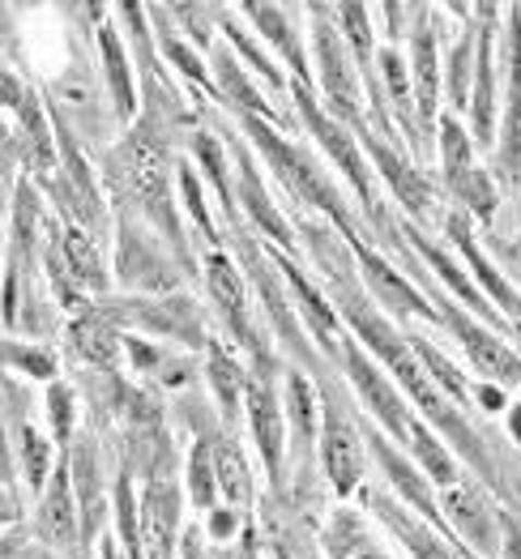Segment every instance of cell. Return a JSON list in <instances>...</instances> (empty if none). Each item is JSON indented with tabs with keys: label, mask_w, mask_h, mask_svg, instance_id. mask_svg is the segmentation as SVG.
<instances>
[{
	"label": "cell",
	"mask_w": 521,
	"mask_h": 559,
	"mask_svg": "<svg viewBox=\"0 0 521 559\" xmlns=\"http://www.w3.org/2000/svg\"><path fill=\"white\" fill-rule=\"evenodd\" d=\"M338 304H342V317L355 325V333L377 350L389 368H393L398 384L406 389V397H411V402H415V406H419L436 427H445V431L466 449V457H471L474 466H483V449H478V440L471 436L466 419H462V415L440 397V384L431 380V372L424 368V359L415 355V346H411V342H402V337L384 325L368 304H355V295H338Z\"/></svg>",
	"instance_id": "obj_1"
},
{
	"label": "cell",
	"mask_w": 521,
	"mask_h": 559,
	"mask_svg": "<svg viewBox=\"0 0 521 559\" xmlns=\"http://www.w3.org/2000/svg\"><path fill=\"white\" fill-rule=\"evenodd\" d=\"M244 124H248V133L252 141L265 150V158L279 167V176H283L286 188H295V192H304L312 205H321L325 214H330L338 227H346V210L338 205V197L330 192V185L321 180V171L312 167V158L308 154H299L295 145H286L274 129H270V120H257V116H244Z\"/></svg>",
	"instance_id": "obj_2"
},
{
	"label": "cell",
	"mask_w": 521,
	"mask_h": 559,
	"mask_svg": "<svg viewBox=\"0 0 521 559\" xmlns=\"http://www.w3.org/2000/svg\"><path fill=\"white\" fill-rule=\"evenodd\" d=\"M440 504H445L449 525H453V530H462V543H471L478 556H496V547H500V534H496V509L487 504V496H483L478 487L453 483V487H445Z\"/></svg>",
	"instance_id": "obj_3"
},
{
	"label": "cell",
	"mask_w": 521,
	"mask_h": 559,
	"mask_svg": "<svg viewBox=\"0 0 521 559\" xmlns=\"http://www.w3.org/2000/svg\"><path fill=\"white\" fill-rule=\"evenodd\" d=\"M346 372H351V380H355V389L364 393V402L372 406V415H377L384 427H393V436H398V440H406V444H411V436H415V419H411L406 402L398 397V389H393V384L372 368V359H368V355H359L355 346H346Z\"/></svg>",
	"instance_id": "obj_4"
},
{
	"label": "cell",
	"mask_w": 521,
	"mask_h": 559,
	"mask_svg": "<svg viewBox=\"0 0 521 559\" xmlns=\"http://www.w3.org/2000/svg\"><path fill=\"white\" fill-rule=\"evenodd\" d=\"M295 103H299V111H304V120H308V129L317 133V141L325 145L333 154V163L351 176V185L364 192V201L372 205V185H368V167H364V158H359V150H355V141L346 133V124L342 120H333L325 116L317 103H312V91L308 86H295Z\"/></svg>",
	"instance_id": "obj_5"
},
{
	"label": "cell",
	"mask_w": 521,
	"mask_h": 559,
	"mask_svg": "<svg viewBox=\"0 0 521 559\" xmlns=\"http://www.w3.org/2000/svg\"><path fill=\"white\" fill-rule=\"evenodd\" d=\"M317 56H321V82H325V94H330L333 116L346 124V129H359L364 116H359V91H355V73H351V60L338 44L325 22H317Z\"/></svg>",
	"instance_id": "obj_6"
},
{
	"label": "cell",
	"mask_w": 521,
	"mask_h": 559,
	"mask_svg": "<svg viewBox=\"0 0 521 559\" xmlns=\"http://www.w3.org/2000/svg\"><path fill=\"white\" fill-rule=\"evenodd\" d=\"M445 321L453 325L458 342L466 346V355H471V364L478 372L492 376L496 384H521V359L505 342H496L487 329H478L474 321H466L458 308H445Z\"/></svg>",
	"instance_id": "obj_7"
},
{
	"label": "cell",
	"mask_w": 521,
	"mask_h": 559,
	"mask_svg": "<svg viewBox=\"0 0 521 559\" xmlns=\"http://www.w3.org/2000/svg\"><path fill=\"white\" fill-rule=\"evenodd\" d=\"M355 133L368 141V154L377 158L380 171L389 176V185H393V192H398V201H402V205H406L415 218H431V214H436V201H431V188H427L424 176H419V171H415V167H411L402 154H393L384 141L368 138V124H359Z\"/></svg>",
	"instance_id": "obj_8"
},
{
	"label": "cell",
	"mask_w": 521,
	"mask_h": 559,
	"mask_svg": "<svg viewBox=\"0 0 521 559\" xmlns=\"http://www.w3.org/2000/svg\"><path fill=\"white\" fill-rule=\"evenodd\" d=\"M325 474H330V483L342 496H351L359 487V478H364L359 436L351 431V423L342 419L333 406L325 411Z\"/></svg>",
	"instance_id": "obj_9"
},
{
	"label": "cell",
	"mask_w": 521,
	"mask_h": 559,
	"mask_svg": "<svg viewBox=\"0 0 521 559\" xmlns=\"http://www.w3.org/2000/svg\"><path fill=\"white\" fill-rule=\"evenodd\" d=\"M244 397H248V423H252L257 449L265 457V469L279 478V466H283V415H279V402H274L265 380H252L244 389Z\"/></svg>",
	"instance_id": "obj_10"
},
{
	"label": "cell",
	"mask_w": 521,
	"mask_h": 559,
	"mask_svg": "<svg viewBox=\"0 0 521 559\" xmlns=\"http://www.w3.org/2000/svg\"><path fill=\"white\" fill-rule=\"evenodd\" d=\"M372 504H377V513L384 516V525L389 530H398V538L406 543V551L415 559H462L453 547H445L440 543V534H431L424 521H415L411 513H402L398 504H389L384 496H372Z\"/></svg>",
	"instance_id": "obj_11"
},
{
	"label": "cell",
	"mask_w": 521,
	"mask_h": 559,
	"mask_svg": "<svg viewBox=\"0 0 521 559\" xmlns=\"http://www.w3.org/2000/svg\"><path fill=\"white\" fill-rule=\"evenodd\" d=\"M505 171H521V22L509 26V120H505Z\"/></svg>",
	"instance_id": "obj_12"
},
{
	"label": "cell",
	"mask_w": 521,
	"mask_h": 559,
	"mask_svg": "<svg viewBox=\"0 0 521 559\" xmlns=\"http://www.w3.org/2000/svg\"><path fill=\"white\" fill-rule=\"evenodd\" d=\"M205 278H210V295L218 304V312L227 317V325L236 329L239 337H248V308H244V286H239L236 270L227 257H210L205 265ZM252 342V337H248Z\"/></svg>",
	"instance_id": "obj_13"
},
{
	"label": "cell",
	"mask_w": 521,
	"mask_h": 559,
	"mask_svg": "<svg viewBox=\"0 0 521 559\" xmlns=\"http://www.w3.org/2000/svg\"><path fill=\"white\" fill-rule=\"evenodd\" d=\"M171 525H176V491L171 487H150L145 496V556L150 559H167L171 547Z\"/></svg>",
	"instance_id": "obj_14"
},
{
	"label": "cell",
	"mask_w": 521,
	"mask_h": 559,
	"mask_svg": "<svg viewBox=\"0 0 521 559\" xmlns=\"http://www.w3.org/2000/svg\"><path fill=\"white\" fill-rule=\"evenodd\" d=\"M39 534H44L48 543H56V547L73 543V496H69V474H64V469H56L51 491L44 496V509H39Z\"/></svg>",
	"instance_id": "obj_15"
},
{
	"label": "cell",
	"mask_w": 521,
	"mask_h": 559,
	"mask_svg": "<svg viewBox=\"0 0 521 559\" xmlns=\"http://www.w3.org/2000/svg\"><path fill=\"white\" fill-rule=\"evenodd\" d=\"M359 265H364V274H368V286L377 290L384 304H393V308H402V312H419V317H431L427 299H419V295H415L406 282L398 278V274H389L380 257H372V252H364V248H359Z\"/></svg>",
	"instance_id": "obj_16"
},
{
	"label": "cell",
	"mask_w": 521,
	"mask_h": 559,
	"mask_svg": "<svg viewBox=\"0 0 521 559\" xmlns=\"http://www.w3.org/2000/svg\"><path fill=\"white\" fill-rule=\"evenodd\" d=\"M372 449H377V457H380V466H384V474L398 483V491H402V496H406V500H411V504H415V509H419V513H424L427 521L436 525V530H445V521H440V516H436V509H431V496H427V487L419 483V478H415V474H411V466H406V462H402V457H398V453H393V449H389L380 436H372Z\"/></svg>",
	"instance_id": "obj_17"
},
{
	"label": "cell",
	"mask_w": 521,
	"mask_h": 559,
	"mask_svg": "<svg viewBox=\"0 0 521 559\" xmlns=\"http://www.w3.org/2000/svg\"><path fill=\"white\" fill-rule=\"evenodd\" d=\"M325 543H330L333 559H389L377 547V543L368 538V530L359 525V516H355V513H338V516H333Z\"/></svg>",
	"instance_id": "obj_18"
},
{
	"label": "cell",
	"mask_w": 521,
	"mask_h": 559,
	"mask_svg": "<svg viewBox=\"0 0 521 559\" xmlns=\"http://www.w3.org/2000/svg\"><path fill=\"white\" fill-rule=\"evenodd\" d=\"M449 235H453V239H458V248L466 252V261L474 265V274L487 282V290H496L500 308H505V312H513V317H521V295L513 290V286H509V282L500 278V274H496L487 261H483V252L474 248V239H471V231H466V223H462V218H453V223H449Z\"/></svg>",
	"instance_id": "obj_19"
},
{
	"label": "cell",
	"mask_w": 521,
	"mask_h": 559,
	"mask_svg": "<svg viewBox=\"0 0 521 559\" xmlns=\"http://www.w3.org/2000/svg\"><path fill=\"white\" fill-rule=\"evenodd\" d=\"M73 346H78V355H86L91 364L111 368L116 355H120V333L107 325V321H98V317H82V321L73 325Z\"/></svg>",
	"instance_id": "obj_20"
},
{
	"label": "cell",
	"mask_w": 521,
	"mask_h": 559,
	"mask_svg": "<svg viewBox=\"0 0 521 559\" xmlns=\"http://www.w3.org/2000/svg\"><path fill=\"white\" fill-rule=\"evenodd\" d=\"M415 98H419V116L431 120L436 111V39L427 31V22H415Z\"/></svg>",
	"instance_id": "obj_21"
},
{
	"label": "cell",
	"mask_w": 521,
	"mask_h": 559,
	"mask_svg": "<svg viewBox=\"0 0 521 559\" xmlns=\"http://www.w3.org/2000/svg\"><path fill=\"white\" fill-rule=\"evenodd\" d=\"M492 31H478V69H474V133L492 141Z\"/></svg>",
	"instance_id": "obj_22"
},
{
	"label": "cell",
	"mask_w": 521,
	"mask_h": 559,
	"mask_svg": "<svg viewBox=\"0 0 521 559\" xmlns=\"http://www.w3.org/2000/svg\"><path fill=\"white\" fill-rule=\"evenodd\" d=\"M214 474H218V491L223 500H232L236 509H244L252 500V478H248V466L232 444H218L214 449Z\"/></svg>",
	"instance_id": "obj_23"
},
{
	"label": "cell",
	"mask_w": 521,
	"mask_h": 559,
	"mask_svg": "<svg viewBox=\"0 0 521 559\" xmlns=\"http://www.w3.org/2000/svg\"><path fill=\"white\" fill-rule=\"evenodd\" d=\"M252 17H257V26L279 44V51H283L286 60L295 64V73H299V86L308 82V69H304V51H299V39L291 35V26H286L283 9H274V4H244Z\"/></svg>",
	"instance_id": "obj_24"
},
{
	"label": "cell",
	"mask_w": 521,
	"mask_h": 559,
	"mask_svg": "<svg viewBox=\"0 0 521 559\" xmlns=\"http://www.w3.org/2000/svg\"><path fill=\"white\" fill-rule=\"evenodd\" d=\"M239 192H244V201H248V210H252V218H261V227L274 235V239H283L291 243V231L283 227V218H279V210L265 201V192L257 185V176H252V167H248V158L239 163Z\"/></svg>",
	"instance_id": "obj_25"
},
{
	"label": "cell",
	"mask_w": 521,
	"mask_h": 559,
	"mask_svg": "<svg viewBox=\"0 0 521 559\" xmlns=\"http://www.w3.org/2000/svg\"><path fill=\"white\" fill-rule=\"evenodd\" d=\"M214 64H218V78H223V86H227V94H232V103L244 107V116L270 120V107L261 103V94H252V86L244 82V73H239L236 60H232V51H218V56H214Z\"/></svg>",
	"instance_id": "obj_26"
},
{
	"label": "cell",
	"mask_w": 521,
	"mask_h": 559,
	"mask_svg": "<svg viewBox=\"0 0 521 559\" xmlns=\"http://www.w3.org/2000/svg\"><path fill=\"white\" fill-rule=\"evenodd\" d=\"M64 261H69V274L86 286L103 290V265H98V252L95 243L86 239L82 231H69L64 235Z\"/></svg>",
	"instance_id": "obj_27"
},
{
	"label": "cell",
	"mask_w": 521,
	"mask_h": 559,
	"mask_svg": "<svg viewBox=\"0 0 521 559\" xmlns=\"http://www.w3.org/2000/svg\"><path fill=\"white\" fill-rule=\"evenodd\" d=\"M283 274H286V282H291V290H295V299H299V308L308 312V321H312V329L321 333V342H330V333H333V312L325 308V299H321V295H317V290H312V286L304 282V274H299V270H295L291 261L283 265Z\"/></svg>",
	"instance_id": "obj_28"
},
{
	"label": "cell",
	"mask_w": 521,
	"mask_h": 559,
	"mask_svg": "<svg viewBox=\"0 0 521 559\" xmlns=\"http://www.w3.org/2000/svg\"><path fill=\"white\" fill-rule=\"evenodd\" d=\"M103 60H107V82H111V94H116V103H120V111L129 116L133 111V91H129V69H125V47L116 44V31L111 26H103Z\"/></svg>",
	"instance_id": "obj_29"
},
{
	"label": "cell",
	"mask_w": 521,
	"mask_h": 559,
	"mask_svg": "<svg viewBox=\"0 0 521 559\" xmlns=\"http://www.w3.org/2000/svg\"><path fill=\"white\" fill-rule=\"evenodd\" d=\"M142 317H145V325H158V329H167V333H176V337L201 342L192 304H185V299H167V304H158V308H145Z\"/></svg>",
	"instance_id": "obj_30"
},
{
	"label": "cell",
	"mask_w": 521,
	"mask_h": 559,
	"mask_svg": "<svg viewBox=\"0 0 521 559\" xmlns=\"http://www.w3.org/2000/svg\"><path fill=\"white\" fill-rule=\"evenodd\" d=\"M440 150H445V176H449V185L462 180V176L474 167L471 141H466V133H462L458 120H440Z\"/></svg>",
	"instance_id": "obj_31"
},
{
	"label": "cell",
	"mask_w": 521,
	"mask_h": 559,
	"mask_svg": "<svg viewBox=\"0 0 521 559\" xmlns=\"http://www.w3.org/2000/svg\"><path fill=\"white\" fill-rule=\"evenodd\" d=\"M214 483H218V474H214V449L210 444H197L189 462V487L197 509H210L214 504Z\"/></svg>",
	"instance_id": "obj_32"
},
{
	"label": "cell",
	"mask_w": 521,
	"mask_h": 559,
	"mask_svg": "<svg viewBox=\"0 0 521 559\" xmlns=\"http://www.w3.org/2000/svg\"><path fill=\"white\" fill-rule=\"evenodd\" d=\"M411 449H415V457L424 462V469H427V474H431V478H436V483H445V487H453V478H458V474H453V457H449V453H445V449L436 444V436H427V431H424V427H419V423H415V436H411Z\"/></svg>",
	"instance_id": "obj_33"
},
{
	"label": "cell",
	"mask_w": 521,
	"mask_h": 559,
	"mask_svg": "<svg viewBox=\"0 0 521 559\" xmlns=\"http://www.w3.org/2000/svg\"><path fill=\"white\" fill-rule=\"evenodd\" d=\"M411 239H415V248H419V252H424L427 261H431V265H436V270H440V278L449 282V286H453V290H458V295H462V299H466V304H471V308H478V312H483V317H496V312H492V308H487V304H483V299H478V295H474V286L471 282H466V274H462V270H453V265H449V257H445V252H440V248H427L424 239H419V235H411Z\"/></svg>",
	"instance_id": "obj_34"
},
{
	"label": "cell",
	"mask_w": 521,
	"mask_h": 559,
	"mask_svg": "<svg viewBox=\"0 0 521 559\" xmlns=\"http://www.w3.org/2000/svg\"><path fill=\"white\" fill-rule=\"evenodd\" d=\"M474 56H478V44H474L471 35H462V39L453 44V56H449V94H453V103H458V107L471 98V82H466V73H471Z\"/></svg>",
	"instance_id": "obj_35"
},
{
	"label": "cell",
	"mask_w": 521,
	"mask_h": 559,
	"mask_svg": "<svg viewBox=\"0 0 521 559\" xmlns=\"http://www.w3.org/2000/svg\"><path fill=\"white\" fill-rule=\"evenodd\" d=\"M333 13L342 17V26H346V35H351L355 56H359V60H368V56H372V26H368V9H364V4H338Z\"/></svg>",
	"instance_id": "obj_36"
},
{
	"label": "cell",
	"mask_w": 521,
	"mask_h": 559,
	"mask_svg": "<svg viewBox=\"0 0 521 559\" xmlns=\"http://www.w3.org/2000/svg\"><path fill=\"white\" fill-rule=\"evenodd\" d=\"M453 188H458V197L471 205L478 218H492V205H496V197H492V180H487L478 167H471L462 180H453Z\"/></svg>",
	"instance_id": "obj_37"
},
{
	"label": "cell",
	"mask_w": 521,
	"mask_h": 559,
	"mask_svg": "<svg viewBox=\"0 0 521 559\" xmlns=\"http://www.w3.org/2000/svg\"><path fill=\"white\" fill-rule=\"evenodd\" d=\"M210 380H214V393H218L227 406H236L244 380H239V368L223 355V350H218V346H210Z\"/></svg>",
	"instance_id": "obj_38"
},
{
	"label": "cell",
	"mask_w": 521,
	"mask_h": 559,
	"mask_svg": "<svg viewBox=\"0 0 521 559\" xmlns=\"http://www.w3.org/2000/svg\"><path fill=\"white\" fill-rule=\"evenodd\" d=\"M291 423L299 436H312V411H317V397H312V384L299 372H291Z\"/></svg>",
	"instance_id": "obj_39"
},
{
	"label": "cell",
	"mask_w": 521,
	"mask_h": 559,
	"mask_svg": "<svg viewBox=\"0 0 521 559\" xmlns=\"http://www.w3.org/2000/svg\"><path fill=\"white\" fill-rule=\"evenodd\" d=\"M17 440H22V457H26V474H31V483H35V487H44L48 466H51V444H44V440H39V431H31V427H22V431H17Z\"/></svg>",
	"instance_id": "obj_40"
},
{
	"label": "cell",
	"mask_w": 521,
	"mask_h": 559,
	"mask_svg": "<svg viewBox=\"0 0 521 559\" xmlns=\"http://www.w3.org/2000/svg\"><path fill=\"white\" fill-rule=\"evenodd\" d=\"M116 513H120V534H125L129 551L138 556V521H133V496H129V483H120V491H116Z\"/></svg>",
	"instance_id": "obj_41"
},
{
	"label": "cell",
	"mask_w": 521,
	"mask_h": 559,
	"mask_svg": "<svg viewBox=\"0 0 521 559\" xmlns=\"http://www.w3.org/2000/svg\"><path fill=\"white\" fill-rule=\"evenodd\" d=\"M48 411H51V427H56V436L64 440V436H69V419H73V397H69V389H51Z\"/></svg>",
	"instance_id": "obj_42"
},
{
	"label": "cell",
	"mask_w": 521,
	"mask_h": 559,
	"mask_svg": "<svg viewBox=\"0 0 521 559\" xmlns=\"http://www.w3.org/2000/svg\"><path fill=\"white\" fill-rule=\"evenodd\" d=\"M384 78H389V86H393V98L402 103V111L411 116V91H406V73H402V60L389 51L384 56Z\"/></svg>",
	"instance_id": "obj_43"
},
{
	"label": "cell",
	"mask_w": 521,
	"mask_h": 559,
	"mask_svg": "<svg viewBox=\"0 0 521 559\" xmlns=\"http://www.w3.org/2000/svg\"><path fill=\"white\" fill-rule=\"evenodd\" d=\"M197 154L205 158V167H210V176H214V185H218V188L227 185V180H223V163H218V158H223V154H218V145H214V141H210V138H197Z\"/></svg>",
	"instance_id": "obj_44"
},
{
	"label": "cell",
	"mask_w": 521,
	"mask_h": 559,
	"mask_svg": "<svg viewBox=\"0 0 521 559\" xmlns=\"http://www.w3.org/2000/svg\"><path fill=\"white\" fill-rule=\"evenodd\" d=\"M9 355H13V359H22V368H26V372L56 376V364H51L48 355H35V350H13V346H9Z\"/></svg>",
	"instance_id": "obj_45"
},
{
	"label": "cell",
	"mask_w": 521,
	"mask_h": 559,
	"mask_svg": "<svg viewBox=\"0 0 521 559\" xmlns=\"http://www.w3.org/2000/svg\"><path fill=\"white\" fill-rule=\"evenodd\" d=\"M500 530H505V534H500V556L521 559V530L509 521V516H500Z\"/></svg>",
	"instance_id": "obj_46"
},
{
	"label": "cell",
	"mask_w": 521,
	"mask_h": 559,
	"mask_svg": "<svg viewBox=\"0 0 521 559\" xmlns=\"http://www.w3.org/2000/svg\"><path fill=\"white\" fill-rule=\"evenodd\" d=\"M167 56H171V60H176V64H180L185 73H192L197 82H205V73H201V64L192 60V51H185V47H180V44H167Z\"/></svg>",
	"instance_id": "obj_47"
},
{
	"label": "cell",
	"mask_w": 521,
	"mask_h": 559,
	"mask_svg": "<svg viewBox=\"0 0 521 559\" xmlns=\"http://www.w3.org/2000/svg\"><path fill=\"white\" fill-rule=\"evenodd\" d=\"M185 197H189V205H192V214H197V223L205 227V210H201V197H197V180L192 176H185ZM210 231V227H205Z\"/></svg>",
	"instance_id": "obj_48"
},
{
	"label": "cell",
	"mask_w": 521,
	"mask_h": 559,
	"mask_svg": "<svg viewBox=\"0 0 521 559\" xmlns=\"http://www.w3.org/2000/svg\"><path fill=\"white\" fill-rule=\"evenodd\" d=\"M210 530H214L218 538H227V534L236 530V516H232V513H214V516H210Z\"/></svg>",
	"instance_id": "obj_49"
},
{
	"label": "cell",
	"mask_w": 521,
	"mask_h": 559,
	"mask_svg": "<svg viewBox=\"0 0 521 559\" xmlns=\"http://www.w3.org/2000/svg\"><path fill=\"white\" fill-rule=\"evenodd\" d=\"M513 436H518V440H521V406H518V411H513Z\"/></svg>",
	"instance_id": "obj_50"
},
{
	"label": "cell",
	"mask_w": 521,
	"mask_h": 559,
	"mask_svg": "<svg viewBox=\"0 0 521 559\" xmlns=\"http://www.w3.org/2000/svg\"><path fill=\"white\" fill-rule=\"evenodd\" d=\"M107 559H120V551H116V547H111V543H107Z\"/></svg>",
	"instance_id": "obj_51"
}]
</instances>
